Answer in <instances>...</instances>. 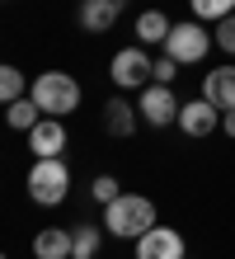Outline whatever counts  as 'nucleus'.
Instances as JSON below:
<instances>
[{
    "instance_id": "20",
    "label": "nucleus",
    "mask_w": 235,
    "mask_h": 259,
    "mask_svg": "<svg viewBox=\"0 0 235 259\" xmlns=\"http://www.w3.org/2000/svg\"><path fill=\"white\" fill-rule=\"evenodd\" d=\"M216 48L235 57V14H226V19H216Z\"/></svg>"
},
{
    "instance_id": "18",
    "label": "nucleus",
    "mask_w": 235,
    "mask_h": 259,
    "mask_svg": "<svg viewBox=\"0 0 235 259\" xmlns=\"http://www.w3.org/2000/svg\"><path fill=\"white\" fill-rule=\"evenodd\" d=\"M193 5L198 19H226V14H235V0H188Z\"/></svg>"
},
{
    "instance_id": "5",
    "label": "nucleus",
    "mask_w": 235,
    "mask_h": 259,
    "mask_svg": "<svg viewBox=\"0 0 235 259\" xmlns=\"http://www.w3.org/2000/svg\"><path fill=\"white\" fill-rule=\"evenodd\" d=\"M108 75H113V85H122V90H141V80L146 75H155V62L146 57V48H122L118 57H113V66H108Z\"/></svg>"
},
{
    "instance_id": "2",
    "label": "nucleus",
    "mask_w": 235,
    "mask_h": 259,
    "mask_svg": "<svg viewBox=\"0 0 235 259\" xmlns=\"http://www.w3.org/2000/svg\"><path fill=\"white\" fill-rule=\"evenodd\" d=\"M28 95L38 99V109H42L47 118H66V113L80 109V80L66 75V71H42Z\"/></svg>"
},
{
    "instance_id": "1",
    "label": "nucleus",
    "mask_w": 235,
    "mask_h": 259,
    "mask_svg": "<svg viewBox=\"0 0 235 259\" xmlns=\"http://www.w3.org/2000/svg\"><path fill=\"white\" fill-rule=\"evenodd\" d=\"M104 226H108V236H118V240H141L155 226V203L146 193H118L113 203L104 207Z\"/></svg>"
},
{
    "instance_id": "3",
    "label": "nucleus",
    "mask_w": 235,
    "mask_h": 259,
    "mask_svg": "<svg viewBox=\"0 0 235 259\" xmlns=\"http://www.w3.org/2000/svg\"><path fill=\"white\" fill-rule=\"evenodd\" d=\"M66 189H71L66 160H61V156H38L33 170H28V198L42 203V207H57L61 198H66Z\"/></svg>"
},
{
    "instance_id": "8",
    "label": "nucleus",
    "mask_w": 235,
    "mask_h": 259,
    "mask_svg": "<svg viewBox=\"0 0 235 259\" xmlns=\"http://www.w3.org/2000/svg\"><path fill=\"white\" fill-rule=\"evenodd\" d=\"M216 123H221V109L212 99H188L179 109V127L188 137H207V132H216Z\"/></svg>"
},
{
    "instance_id": "4",
    "label": "nucleus",
    "mask_w": 235,
    "mask_h": 259,
    "mask_svg": "<svg viewBox=\"0 0 235 259\" xmlns=\"http://www.w3.org/2000/svg\"><path fill=\"white\" fill-rule=\"evenodd\" d=\"M165 48V57H174L179 66H188V62H202L207 57V48H212V33L202 24H174L169 28V38L160 42Z\"/></svg>"
},
{
    "instance_id": "11",
    "label": "nucleus",
    "mask_w": 235,
    "mask_h": 259,
    "mask_svg": "<svg viewBox=\"0 0 235 259\" xmlns=\"http://www.w3.org/2000/svg\"><path fill=\"white\" fill-rule=\"evenodd\" d=\"M122 14V0H80V28L89 33H108Z\"/></svg>"
},
{
    "instance_id": "14",
    "label": "nucleus",
    "mask_w": 235,
    "mask_h": 259,
    "mask_svg": "<svg viewBox=\"0 0 235 259\" xmlns=\"http://www.w3.org/2000/svg\"><path fill=\"white\" fill-rule=\"evenodd\" d=\"M42 109H38V99L33 95H24V99H14V104H5V123L14 127V132H33L38 123H42Z\"/></svg>"
},
{
    "instance_id": "15",
    "label": "nucleus",
    "mask_w": 235,
    "mask_h": 259,
    "mask_svg": "<svg viewBox=\"0 0 235 259\" xmlns=\"http://www.w3.org/2000/svg\"><path fill=\"white\" fill-rule=\"evenodd\" d=\"M169 28H174V24H169L160 10H146L136 19V38H141V48H151V42H165L169 38Z\"/></svg>"
},
{
    "instance_id": "17",
    "label": "nucleus",
    "mask_w": 235,
    "mask_h": 259,
    "mask_svg": "<svg viewBox=\"0 0 235 259\" xmlns=\"http://www.w3.org/2000/svg\"><path fill=\"white\" fill-rule=\"evenodd\" d=\"M24 90H33V85L24 80V71H19V66H0V99L14 104V99H24Z\"/></svg>"
},
{
    "instance_id": "9",
    "label": "nucleus",
    "mask_w": 235,
    "mask_h": 259,
    "mask_svg": "<svg viewBox=\"0 0 235 259\" xmlns=\"http://www.w3.org/2000/svg\"><path fill=\"white\" fill-rule=\"evenodd\" d=\"M202 99H212L221 113L235 109V66H216L202 75Z\"/></svg>"
},
{
    "instance_id": "22",
    "label": "nucleus",
    "mask_w": 235,
    "mask_h": 259,
    "mask_svg": "<svg viewBox=\"0 0 235 259\" xmlns=\"http://www.w3.org/2000/svg\"><path fill=\"white\" fill-rule=\"evenodd\" d=\"M221 127H226V132L235 137V109H230V113H221Z\"/></svg>"
},
{
    "instance_id": "10",
    "label": "nucleus",
    "mask_w": 235,
    "mask_h": 259,
    "mask_svg": "<svg viewBox=\"0 0 235 259\" xmlns=\"http://www.w3.org/2000/svg\"><path fill=\"white\" fill-rule=\"evenodd\" d=\"M28 146H33V156H61V151H66V123H61V118H42V123L28 132Z\"/></svg>"
},
{
    "instance_id": "19",
    "label": "nucleus",
    "mask_w": 235,
    "mask_h": 259,
    "mask_svg": "<svg viewBox=\"0 0 235 259\" xmlns=\"http://www.w3.org/2000/svg\"><path fill=\"white\" fill-rule=\"evenodd\" d=\"M89 193H94V203H104V207H108V203H113V198L122 193V184H118L113 175H99V179L89 184Z\"/></svg>"
},
{
    "instance_id": "16",
    "label": "nucleus",
    "mask_w": 235,
    "mask_h": 259,
    "mask_svg": "<svg viewBox=\"0 0 235 259\" xmlns=\"http://www.w3.org/2000/svg\"><path fill=\"white\" fill-rule=\"evenodd\" d=\"M94 254H99V226L75 222L71 226V259H94Z\"/></svg>"
},
{
    "instance_id": "23",
    "label": "nucleus",
    "mask_w": 235,
    "mask_h": 259,
    "mask_svg": "<svg viewBox=\"0 0 235 259\" xmlns=\"http://www.w3.org/2000/svg\"><path fill=\"white\" fill-rule=\"evenodd\" d=\"M183 259H188V254H183Z\"/></svg>"
},
{
    "instance_id": "12",
    "label": "nucleus",
    "mask_w": 235,
    "mask_h": 259,
    "mask_svg": "<svg viewBox=\"0 0 235 259\" xmlns=\"http://www.w3.org/2000/svg\"><path fill=\"white\" fill-rule=\"evenodd\" d=\"M136 113L141 109H132L127 99H108L104 104V132L108 137H132L136 132Z\"/></svg>"
},
{
    "instance_id": "7",
    "label": "nucleus",
    "mask_w": 235,
    "mask_h": 259,
    "mask_svg": "<svg viewBox=\"0 0 235 259\" xmlns=\"http://www.w3.org/2000/svg\"><path fill=\"white\" fill-rule=\"evenodd\" d=\"M136 259H183V236L174 226H151L136 240Z\"/></svg>"
},
{
    "instance_id": "21",
    "label": "nucleus",
    "mask_w": 235,
    "mask_h": 259,
    "mask_svg": "<svg viewBox=\"0 0 235 259\" xmlns=\"http://www.w3.org/2000/svg\"><path fill=\"white\" fill-rule=\"evenodd\" d=\"M174 75H179V62H174V57H160V62H155V75H151V80L169 85V80H174Z\"/></svg>"
},
{
    "instance_id": "13",
    "label": "nucleus",
    "mask_w": 235,
    "mask_h": 259,
    "mask_svg": "<svg viewBox=\"0 0 235 259\" xmlns=\"http://www.w3.org/2000/svg\"><path fill=\"white\" fill-rule=\"evenodd\" d=\"M33 254L38 259H71V231L66 226H42L33 236Z\"/></svg>"
},
{
    "instance_id": "6",
    "label": "nucleus",
    "mask_w": 235,
    "mask_h": 259,
    "mask_svg": "<svg viewBox=\"0 0 235 259\" xmlns=\"http://www.w3.org/2000/svg\"><path fill=\"white\" fill-rule=\"evenodd\" d=\"M136 109H141V118H146L151 127H169V123L179 118V109H183V104L174 99V90H169V85H160V80H155V85H146V90H141V104H136Z\"/></svg>"
}]
</instances>
